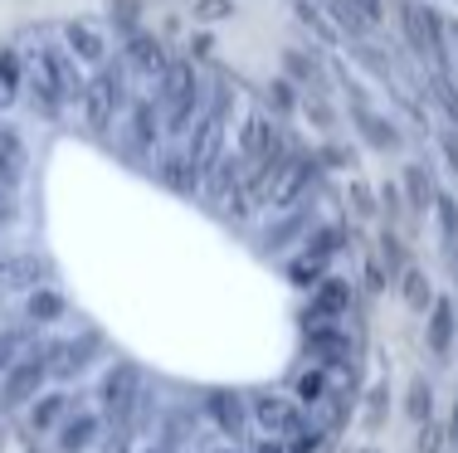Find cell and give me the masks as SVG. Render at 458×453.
<instances>
[{"label": "cell", "mask_w": 458, "mask_h": 453, "mask_svg": "<svg viewBox=\"0 0 458 453\" xmlns=\"http://www.w3.org/2000/svg\"><path fill=\"white\" fill-rule=\"evenodd\" d=\"M259 453H288V449H283V444H264V449H259Z\"/></svg>", "instance_id": "cell-13"}, {"label": "cell", "mask_w": 458, "mask_h": 453, "mask_svg": "<svg viewBox=\"0 0 458 453\" xmlns=\"http://www.w3.org/2000/svg\"><path fill=\"white\" fill-rule=\"evenodd\" d=\"M151 453H157V449H151Z\"/></svg>", "instance_id": "cell-14"}, {"label": "cell", "mask_w": 458, "mask_h": 453, "mask_svg": "<svg viewBox=\"0 0 458 453\" xmlns=\"http://www.w3.org/2000/svg\"><path fill=\"white\" fill-rule=\"evenodd\" d=\"M54 312H59V298H39L35 302V317H54Z\"/></svg>", "instance_id": "cell-10"}, {"label": "cell", "mask_w": 458, "mask_h": 453, "mask_svg": "<svg viewBox=\"0 0 458 453\" xmlns=\"http://www.w3.org/2000/svg\"><path fill=\"white\" fill-rule=\"evenodd\" d=\"M322 439H327V429H322V424H318V429H302V434L293 439V449H288V453H318V449H322Z\"/></svg>", "instance_id": "cell-5"}, {"label": "cell", "mask_w": 458, "mask_h": 453, "mask_svg": "<svg viewBox=\"0 0 458 453\" xmlns=\"http://www.w3.org/2000/svg\"><path fill=\"white\" fill-rule=\"evenodd\" d=\"M259 419H264L268 429H278V434H293V429H298V409H293L288 400H278V395L259 400Z\"/></svg>", "instance_id": "cell-2"}, {"label": "cell", "mask_w": 458, "mask_h": 453, "mask_svg": "<svg viewBox=\"0 0 458 453\" xmlns=\"http://www.w3.org/2000/svg\"><path fill=\"white\" fill-rule=\"evenodd\" d=\"M59 415H64V395L39 400V405H35V429H54V424H59Z\"/></svg>", "instance_id": "cell-4"}, {"label": "cell", "mask_w": 458, "mask_h": 453, "mask_svg": "<svg viewBox=\"0 0 458 453\" xmlns=\"http://www.w3.org/2000/svg\"><path fill=\"white\" fill-rule=\"evenodd\" d=\"M89 439H93V419H79V424H73L69 429V434H64V449H83V444H89Z\"/></svg>", "instance_id": "cell-6"}, {"label": "cell", "mask_w": 458, "mask_h": 453, "mask_svg": "<svg viewBox=\"0 0 458 453\" xmlns=\"http://www.w3.org/2000/svg\"><path fill=\"white\" fill-rule=\"evenodd\" d=\"M298 395H302V400H322V375H318V371L302 375V381H298Z\"/></svg>", "instance_id": "cell-7"}, {"label": "cell", "mask_w": 458, "mask_h": 453, "mask_svg": "<svg viewBox=\"0 0 458 453\" xmlns=\"http://www.w3.org/2000/svg\"><path fill=\"white\" fill-rule=\"evenodd\" d=\"M444 341H449V312H439V317H434V347L444 351Z\"/></svg>", "instance_id": "cell-8"}, {"label": "cell", "mask_w": 458, "mask_h": 453, "mask_svg": "<svg viewBox=\"0 0 458 453\" xmlns=\"http://www.w3.org/2000/svg\"><path fill=\"white\" fill-rule=\"evenodd\" d=\"M220 415H225L229 429H239V424H234V419H239V400H220Z\"/></svg>", "instance_id": "cell-9"}, {"label": "cell", "mask_w": 458, "mask_h": 453, "mask_svg": "<svg viewBox=\"0 0 458 453\" xmlns=\"http://www.w3.org/2000/svg\"><path fill=\"white\" fill-rule=\"evenodd\" d=\"M107 453H127V444H123V434H117L113 444H107Z\"/></svg>", "instance_id": "cell-12"}, {"label": "cell", "mask_w": 458, "mask_h": 453, "mask_svg": "<svg viewBox=\"0 0 458 453\" xmlns=\"http://www.w3.org/2000/svg\"><path fill=\"white\" fill-rule=\"evenodd\" d=\"M420 449H424V453H439V434H434V429H429V434L420 439Z\"/></svg>", "instance_id": "cell-11"}, {"label": "cell", "mask_w": 458, "mask_h": 453, "mask_svg": "<svg viewBox=\"0 0 458 453\" xmlns=\"http://www.w3.org/2000/svg\"><path fill=\"white\" fill-rule=\"evenodd\" d=\"M132 395H137V385H132V371H117V375H107V390H103V400H107V409H113L117 419H127V409H132Z\"/></svg>", "instance_id": "cell-1"}, {"label": "cell", "mask_w": 458, "mask_h": 453, "mask_svg": "<svg viewBox=\"0 0 458 453\" xmlns=\"http://www.w3.org/2000/svg\"><path fill=\"white\" fill-rule=\"evenodd\" d=\"M35 381H39V365H25V371H15V381L5 385V405H20L30 390H35Z\"/></svg>", "instance_id": "cell-3"}]
</instances>
